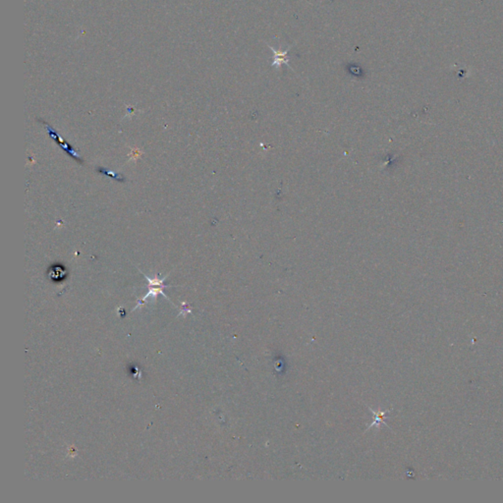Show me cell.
<instances>
[{
  "label": "cell",
  "mask_w": 503,
  "mask_h": 503,
  "mask_svg": "<svg viewBox=\"0 0 503 503\" xmlns=\"http://www.w3.org/2000/svg\"><path fill=\"white\" fill-rule=\"evenodd\" d=\"M145 277H146V278L148 279V294H147V295H146L143 299H141V300H139V301H138V304H137V306L133 309V311H134V310H136V309H138L141 305H144V304H145V302L147 301V299H148V297H154V298H155L158 294H161V295H163L166 299H168V297H167V296L165 295V293L163 292V289H164V288L169 287L168 285H165V284H164V281H165V278H166V277H165V278H162V279H159V278H158V275H155V276H154V278H150V277H148V276H147V275H145ZM168 300H169V299H168Z\"/></svg>",
  "instance_id": "6da1fadb"
},
{
  "label": "cell",
  "mask_w": 503,
  "mask_h": 503,
  "mask_svg": "<svg viewBox=\"0 0 503 503\" xmlns=\"http://www.w3.org/2000/svg\"><path fill=\"white\" fill-rule=\"evenodd\" d=\"M42 123H43V124L45 125V127H46V131H47V133H48L49 137H50L52 140H54V141H55V143H56V144H57V145H58V146H59L62 149H64V150H65V151H66V152H67L70 156H72L73 158H75L78 162L83 163V159H82V158L80 157V155L76 152V150L72 148V146H71V145H70L67 141H65L63 138H61V137L57 134V132H56V131H55V130H54L51 126H49L46 122L42 121Z\"/></svg>",
  "instance_id": "7a4b0ae2"
},
{
  "label": "cell",
  "mask_w": 503,
  "mask_h": 503,
  "mask_svg": "<svg viewBox=\"0 0 503 503\" xmlns=\"http://www.w3.org/2000/svg\"><path fill=\"white\" fill-rule=\"evenodd\" d=\"M47 275L52 281L59 282L64 280L68 276V270L64 265L56 263L49 266L47 270Z\"/></svg>",
  "instance_id": "3957f363"
},
{
  "label": "cell",
  "mask_w": 503,
  "mask_h": 503,
  "mask_svg": "<svg viewBox=\"0 0 503 503\" xmlns=\"http://www.w3.org/2000/svg\"><path fill=\"white\" fill-rule=\"evenodd\" d=\"M269 48L274 52V58H273V63H271L272 66H275V67H280L282 64H288L289 62V58L287 56V50H285L284 52H280V51H277L275 50L273 47L269 46Z\"/></svg>",
  "instance_id": "277c9868"
},
{
  "label": "cell",
  "mask_w": 503,
  "mask_h": 503,
  "mask_svg": "<svg viewBox=\"0 0 503 503\" xmlns=\"http://www.w3.org/2000/svg\"><path fill=\"white\" fill-rule=\"evenodd\" d=\"M97 172H99L100 174H103L105 176H109V177H111L112 179H114V180H116L118 182H124L125 181V179H124V177L122 175L116 174V173H114V172H112V171H110L108 169L102 168V167H97Z\"/></svg>",
  "instance_id": "5b68a950"
}]
</instances>
